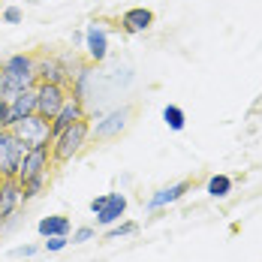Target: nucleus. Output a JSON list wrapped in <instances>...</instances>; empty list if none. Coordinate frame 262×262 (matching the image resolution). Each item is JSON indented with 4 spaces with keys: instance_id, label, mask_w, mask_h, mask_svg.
Segmentation results:
<instances>
[{
    "instance_id": "nucleus-13",
    "label": "nucleus",
    "mask_w": 262,
    "mask_h": 262,
    "mask_svg": "<svg viewBox=\"0 0 262 262\" xmlns=\"http://www.w3.org/2000/svg\"><path fill=\"white\" fill-rule=\"evenodd\" d=\"M124 214H127V196H124V193H108L103 211L97 214V223L108 229V226L121 223V217H124Z\"/></svg>"
},
{
    "instance_id": "nucleus-14",
    "label": "nucleus",
    "mask_w": 262,
    "mask_h": 262,
    "mask_svg": "<svg viewBox=\"0 0 262 262\" xmlns=\"http://www.w3.org/2000/svg\"><path fill=\"white\" fill-rule=\"evenodd\" d=\"M184 193H190V181H178V184H169V187H160L157 193L148 199V211H160L172 202L184 199Z\"/></svg>"
},
{
    "instance_id": "nucleus-26",
    "label": "nucleus",
    "mask_w": 262,
    "mask_h": 262,
    "mask_svg": "<svg viewBox=\"0 0 262 262\" xmlns=\"http://www.w3.org/2000/svg\"><path fill=\"white\" fill-rule=\"evenodd\" d=\"M105 199H108V193L97 196V199H91V211H94V214H100V211H103V205H105Z\"/></svg>"
},
{
    "instance_id": "nucleus-2",
    "label": "nucleus",
    "mask_w": 262,
    "mask_h": 262,
    "mask_svg": "<svg viewBox=\"0 0 262 262\" xmlns=\"http://www.w3.org/2000/svg\"><path fill=\"white\" fill-rule=\"evenodd\" d=\"M88 139H91V121L81 118V121H76L73 127H67L60 136L52 139V163H57V166L70 163V160L88 145Z\"/></svg>"
},
{
    "instance_id": "nucleus-28",
    "label": "nucleus",
    "mask_w": 262,
    "mask_h": 262,
    "mask_svg": "<svg viewBox=\"0 0 262 262\" xmlns=\"http://www.w3.org/2000/svg\"><path fill=\"white\" fill-rule=\"evenodd\" d=\"M0 184H3V175H0Z\"/></svg>"
},
{
    "instance_id": "nucleus-5",
    "label": "nucleus",
    "mask_w": 262,
    "mask_h": 262,
    "mask_svg": "<svg viewBox=\"0 0 262 262\" xmlns=\"http://www.w3.org/2000/svg\"><path fill=\"white\" fill-rule=\"evenodd\" d=\"M130 118H133V105L115 108V112L103 115V118L91 127V136H94L97 142H112V139H118L121 133L130 127Z\"/></svg>"
},
{
    "instance_id": "nucleus-16",
    "label": "nucleus",
    "mask_w": 262,
    "mask_h": 262,
    "mask_svg": "<svg viewBox=\"0 0 262 262\" xmlns=\"http://www.w3.org/2000/svg\"><path fill=\"white\" fill-rule=\"evenodd\" d=\"M36 232H39V238H52V235H67L70 238V232H73V220L63 217V214L42 217V220L36 223Z\"/></svg>"
},
{
    "instance_id": "nucleus-22",
    "label": "nucleus",
    "mask_w": 262,
    "mask_h": 262,
    "mask_svg": "<svg viewBox=\"0 0 262 262\" xmlns=\"http://www.w3.org/2000/svg\"><path fill=\"white\" fill-rule=\"evenodd\" d=\"M67 244H70V238H67V235H52V238H46V241H42V247H46L49 253H60Z\"/></svg>"
},
{
    "instance_id": "nucleus-10",
    "label": "nucleus",
    "mask_w": 262,
    "mask_h": 262,
    "mask_svg": "<svg viewBox=\"0 0 262 262\" xmlns=\"http://www.w3.org/2000/svg\"><path fill=\"white\" fill-rule=\"evenodd\" d=\"M81 118H88V112H84V103H81L79 97H67L63 100V105L57 108V115L52 118V139L54 136H60V133L67 130V127H73L76 121H81Z\"/></svg>"
},
{
    "instance_id": "nucleus-12",
    "label": "nucleus",
    "mask_w": 262,
    "mask_h": 262,
    "mask_svg": "<svg viewBox=\"0 0 262 262\" xmlns=\"http://www.w3.org/2000/svg\"><path fill=\"white\" fill-rule=\"evenodd\" d=\"M151 25H154V12L148 6H133L121 15V30L130 33V36H139V33L151 30Z\"/></svg>"
},
{
    "instance_id": "nucleus-15",
    "label": "nucleus",
    "mask_w": 262,
    "mask_h": 262,
    "mask_svg": "<svg viewBox=\"0 0 262 262\" xmlns=\"http://www.w3.org/2000/svg\"><path fill=\"white\" fill-rule=\"evenodd\" d=\"M33 112H36V91H33V88L18 91V94L9 100V121H12V124L25 121L27 115H33Z\"/></svg>"
},
{
    "instance_id": "nucleus-18",
    "label": "nucleus",
    "mask_w": 262,
    "mask_h": 262,
    "mask_svg": "<svg viewBox=\"0 0 262 262\" xmlns=\"http://www.w3.org/2000/svg\"><path fill=\"white\" fill-rule=\"evenodd\" d=\"M163 121H166V127L172 133H181L184 127H187V112H184L181 105L169 103L166 108H163Z\"/></svg>"
},
{
    "instance_id": "nucleus-19",
    "label": "nucleus",
    "mask_w": 262,
    "mask_h": 262,
    "mask_svg": "<svg viewBox=\"0 0 262 262\" xmlns=\"http://www.w3.org/2000/svg\"><path fill=\"white\" fill-rule=\"evenodd\" d=\"M46 184H49V172H42V175H36V178H27V181L21 184V196H25V202L36 199V196H42Z\"/></svg>"
},
{
    "instance_id": "nucleus-3",
    "label": "nucleus",
    "mask_w": 262,
    "mask_h": 262,
    "mask_svg": "<svg viewBox=\"0 0 262 262\" xmlns=\"http://www.w3.org/2000/svg\"><path fill=\"white\" fill-rule=\"evenodd\" d=\"M27 154V145L15 136L12 130H0V175L3 178H15L18 166Z\"/></svg>"
},
{
    "instance_id": "nucleus-25",
    "label": "nucleus",
    "mask_w": 262,
    "mask_h": 262,
    "mask_svg": "<svg viewBox=\"0 0 262 262\" xmlns=\"http://www.w3.org/2000/svg\"><path fill=\"white\" fill-rule=\"evenodd\" d=\"M9 127H12V121H9V100L0 97V130H9Z\"/></svg>"
},
{
    "instance_id": "nucleus-8",
    "label": "nucleus",
    "mask_w": 262,
    "mask_h": 262,
    "mask_svg": "<svg viewBox=\"0 0 262 262\" xmlns=\"http://www.w3.org/2000/svg\"><path fill=\"white\" fill-rule=\"evenodd\" d=\"M49 166H52V145H36V148H27L25 160H21V166H18L15 181L25 184L27 178H36V175L49 172Z\"/></svg>"
},
{
    "instance_id": "nucleus-1",
    "label": "nucleus",
    "mask_w": 262,
    "mask_h": 262,
    "mask_svg": "<svg viewBox=\"0 0 262 262\" xmlns=\"http://www.w3.org/2000/svg\"><path fill=\"white\" fill-rule=\"evenodd\" d=\"M0 70L6 76V94L3 100H12L18 91H27V88H36V57L33 54H9L6 60H0Z\"/></svg>"
},
{
    "instance_id": "nucleus-11",
    "label": "nucleus",
    "mask_w": 262,
    "mask_h": 262,
    "mask_svg": "<svg viewBox=\"0 0 262 262\" xmlns=\"http://www.w3.org/2000/svg\"><path fill=\"white\" fill-rule=\"evenodd\" d=\"M73 79V70L60 60V57H36V84L49 81V84H67Z\"/></svg>"
},
{
    "instance_id": "nucleus-21",
    "label": "nucleus",
    "mask_w": 262,
    "mask_h": 262,
    "mask_svg": "<svg viewBox=\"0 0 262 262\" xmlns=\"http://www.w3.org/2000/svg\"><path fill=\"white\" fill-rule=\"evenodd\" d=\"M0 18H3V25H21L25 12H21V6H6V9L0 12Z\"/></svg>"
},
{
    "instance_id": "nucleus-4",
    "label": "nucleus",
    "mask_w": 262,
    "mask_h": 262,
    "mask_svg": "<svg viewBox=\"0 0 262 262\" xmlns=\"http://www.w3.org/2000/svg\"><path fill=\"white\" fill-rule=\"evenodd\" d=\"M9 130L15 133V136H18V139L27 145V148H36V145H52V121L39 118L36 112H33V115H27L25 121L12 124Z\"/></svg>"
},
{
    "instance_id": "nucleus-17",
    "label": "nucleus",
    "mask_w": 262,
    "mask_h": 262,
    "mask_svg": "<svg viewBox=\"0 0 262 262\" xmlns=\"http://www.w3.org/2000/svg\"><path fill=\"white\" fill-rule=\"evenodd\" d=\"M232 187H235V181L229 175H211L208 184H205V193H208L211 199H226L232 193Z\"/></svg>"
},
{
    "instance_id": "nucleus-27",
    "label": "nucleus",
    "mask_w": 262,
    "mask_h": 262,
    "mask_svg": "<svg viewBox=\"0 0 262 262\" xmlns=\"http://www.w3.org/2000/svg\"><path fill=\"white\" fill-rule=\"evenodd\" d=\"M6 94V76H3V70H0V97Z\"/></svg>"
},
{
    "instance_id": "nucleus-23",
    "label": "nucleus",
    "mask_w": 262,
    "mask_h": 262,
    "mask_svg": "<svg viewBox=\"0 0 262 262\" xmlns=\"http://www.w3.org/2000/svg\"><path fill=\"white\" fill-rule=\"evenodd\" d=\"M91 238H94V226H79V229L70 232V241H73V244H84V241H91Z\"/></svg>"
},
{
    "instance_id": "nucleus-7",
    "label": "nucleus",
    "mask_w": 262,
    "mask_h": 262,
    "mask_svg": "<svg viewBox=\"0 0 262 262\" xmlns=\"http://www.w3.org/2000/svg\"><path fill=\"white\" fill-rule=\"evenodd\" d=\"M33 91H36V115L46 118V121H52L57 115V108L63 105V100L70 97L67 84H49V81H39Z\"/></svg>"
},
{
    "instance_id": "nucleus-9",
    "label": "nucleus",
    "mask_w": 262,
    "mask_h": 262,
    "mask_svg": "<svg viewBox=\"0 0 262 262\" xmlns=\"http://www.w3.org/2000/svg\"><path fill=\"white\" fill-rule=\"evenodd\" d=\"M84 49L91 63H103L108 57V27L103 21H88L84 27Z\"/></svg>"
},
{
    "instance_id": "nucleus-6",
    "label": "nucleus",
    "mask_w": 262,
    "mask_h": 262,
    "mask_svg": "<svg viewBox=\"0 0 262 262\" xmlns=\"http://www.w3.org/2000/svg\"><path fill=\"white\" fill-rule=\"evenodd\" d=\"M21 205H25L21 184L15 181V178H3V184H0V232L18 217Z\"/></svg>"
},
{
    "instance_id": "nucleus-20",
    "label": "nucleus",
    "mask_w": 262,
    "mask_h": 262,
    "mask_svg": "<svg viewBox=\"0 0 262 262\" xmlns=\"http://www.w3.org/2000/svg\"><path fill=\"white\" fill-rule=\"evenodd\" d=\"M139 232V223L136 220H127V223H115L105 229V241H118V238H130Z\"/></svg>"
},
{
    "instance_id": "nucleus-24",
    "label": "nucleus",
    "mask_w": 262,
    "mask_h": 262,
    "mask_svg": "<svg viewBox=\"0 0 262 262\" xmlns=\"http://www.w3.org/2000/svg\"><path fill=\"white\" fill-rule=\"evenodd\" d=\"M36 250H39L36 244H21V247H12V250H9V256H12V259H25V256H33Z\"/></svg>"
}]
</instances>
